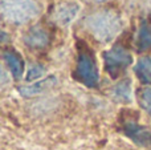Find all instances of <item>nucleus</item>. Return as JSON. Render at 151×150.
<instances>
[{"label": "nucleus", "instance_id": "nucleus-1", "mask_svg": "<svg viewBox=\"0 0 151 150\" xmlns=\"http://www.w3.org/2000/svg\"><path fill=\"white\" fill-rule=\"evenodd\" d=\"M85 29L101 43H110L122 31V16L111 8H104L90 13L83 20Z\"/></svg>", "mask_w": 151, "mask_h": 150}, {"label": "nucleus", "instance_id": "nucleus-2", "mask_svg": "<svg viewBox=\"0 0 151 150\" xmlns=\"http://www.w3.org/2000/svg\"><path fill=\"white\" fill-rule=\"evenodd\" d=\"M0 11L5 21L11 24H25L39 15L36 0H1Z\"/></svg>", "mask_w": 151, "mask_h": 150}, {"label": "nucleus", "instance_id": "nucleus-3", "mask_svg": "<svg viewBox=\"0 0 151 150\" xmlns=\"http://www.w3.org/2000/svg\"><path fill=\"white\" fill-rule=\"evenodd\" d=\"M131 61H133V57L130 52L122 47H114L104 53L105 69L114 79L125 72V69L130 65Z\"/></svg>", "mask_w": 151, "mask_h": 150}, {"label": "nucleus", "instance_id": "nucleus-4", "mask_svg": "<svg viewBox=\"0 0 151 150\" xmlns=\"http://www.w3.org/2000/svg\"><path fill=\"white\" fill-rule=\"evenodd\" d=\"M76 76L86 87H96L98 84V69L93 56L88 50H82L78 55Z\"/></svg>", "mask_w": 151, "mask_h": 150}, {"label": "nucleus", "instance_id": "nucleus-5", "mask_svg": "<svg viewBox=\"0 0 151 150\" xmlns=\"http://www.w3.org/2000/svg\"><path fill=\"white\" fill-rule=\"evenodd\" d=\"M78 12H80V5L78 4H76V3H63L56 8L52 19L60 27H66L74 20Z\"/></svg>", "mask_w": 151, "mask_h": 150}, {"label": "nucleus", "instance_id": "nucleus-6", "mask_svg": "<svg viewBox=\"0 0 151 150\" xmlns=\"http://www.w3.org/2000/svg\"><path fill=\"white\" fill-rule=\"evenodd\" d=\"M48 41H49L48 32L40 25H35L29 28L27 33L24 35V43L29 48L40 49V48H44L48 44Z\"/></svg>", "mask_w": 151, "mask_h": 150}, {"label": "nucleus", "instance_id": "nucleus-7", "mask_svg": "<svg viewBox=\"0 0 151 150\" xmlns=\"http://www.w3.org/2000/svg\"><path fill=\"white\" fill-rule=\"evenodd\" d=\"M4 61L7 64V66L9 68V72L12 73V76L16 80H19L23 76L24 72V63L20 58V56L17 53L12 52V50H8L4 53Z\"/></svg>", "mask_w": 151, "mask_h": 150}, {"label": "nucleus", "instance_id": "nucleus-8", "mask_svg": "<svg viewBox=\"0 0 151 150\" xmlns=\"http://www.w3.org/2000/svg\"><path fill=\"white\" fill-rule=\"evenodd\" d=\"M113 97L119 102H130L133 97V88L130 80H123L118 82L113 89Z\"/></svg>", "mask_w": 151, "mask_h": 150}, {"label": "nucleus", "instance_id": "nucleus-9", "mask_svg": "<svg viewBox=\"0 0 151 150\" xmlns=\"http://www.w3.org/2000/svg\"><path fill=\"white\" fill-rule=\"evenodd\" d=\"M135 73L145 84H151V58L142 57L135 65Z\"/></svg>", "mask_w": 151, "mask_h": 150}, {"label": "nucleus", "instance_id": "nucleus-10", "mask_svg": "<svg viewBox=\"0 0 151 150\" xmlns=\"http://www.w3.org/2000/svg\"><path fill=\"white\" fill-rule=\"evenodd\" d=\"M151 47V24L142 23L137 35V48L139 50H145Z\"/></svg>", "mask_w": 151, "mask_h": 150}, {"label": "nucleus", "instance_id": "nucleus-11", "mask_svg": "<svg viewBox=\"0 0 151 150\" xmlns=\"http://www.w3.org/2000/svg\"><path fill=\"white\" fill-rule=\"evenodd\" d=\"M53 82H55V79H53V77H49V79H45L44 81L36 82V84L31 85V87L20 88V93H21V94H24V96H35V94H39V93H42L44 90L49 89V88L53 85Z\"/></svg>", "mask_w": 151, "mask_h": 150}, {"label": "nucleus", "instance_id": "nucleus-12", "mask_svg": "<svg viewBox=\"0 0 151 150\" xmlns=\"http://www.w3.org/2000/svg\"><path fill=\"white\" fill-rule=\"evenodd\" d=\"M126 133L130 136L133 140L138 141V142H151V133L147 130L142 129V128L133 125V126H129L126 129Z\"/></svg>", "mask_w": 151, "mask_h": 150}, {"label": "nucleus", "instance_id": "nucleus-13", "mask_svg": "<svg viewBox=\"0 0 151 150\" xmlns=\"http://www.w3.org/2000/svg\"><path fill=\"white\" fill-rule=\"evenodd\" d=\"M138 102L145 112L151 114V87L143 88L138 93Z\"/></svg>", "mask_w": 151, "mask_h": 150}, {"label": "nucleus", "instance_id": "nucleus-14", "mask_svg": "<svg viewBox=\"0 0 151 150\" xmlns=\"http://www.w3.org/2000/svg\"><path fill=\"white\" fill-rule=\"evenodd\" d=\"M42 74H44V68H42L41 65H33L31 69H29L27 79L28 80H36V79H39V77H41Z\"/></svg>", "mask_w": 151, "mask_h": 150}, {"label": "nucleus", "instance_id": "nucleus-15", "mask_svg": "<svg viewBox=\"0 0 151 150\" xmlns=\"http://www.w3.org/2000/svg\"><path fill=\"white\" fill-rule=\"evenodd\" d=\"M89 1H93V3H105L107 0H89Z\"/></svg>", "mask_w": 151, "mask_h": 150}]
</instances>
